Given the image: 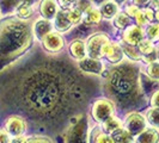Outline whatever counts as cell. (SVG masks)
I'll return each instance as SVG.
<instances>
[{"mask_svg":"<svg viewBox=\"0 0 159 143\" xmlns=\"http://www.w3.org/2000/svg\"><path fill=\"white\" fill-rule=\"evenodd\" d=\"M150 0H134V2H135L136 5H146L147 2H148Z\"/></svg>","mask_w":159,"mask_h":143,"instance_id":"60d3db41","label":"cell"},{"mask_svg":"<svg viewBox=\"0 0 159 143\" xmlns=\"http://www.w3.org/2000/svg\"><path fill=\"white\" fill-rule=\"evenodd\" d=\"M143 15H145L146 20H152V19H153V11H152L151 8H146V10L143 11Z\"/></svg>","mask_w":159,"mask_h":143,"instance_id":"8d00e7d4","label":"cell"},{"mask_svg":"<svg viewBox=\"0 0 159 143\" xmlns=\"http://www.w3.org/2000/svg\"><path fill=\"white\" fill-rule=\"evenodd\" d=\"M96 2H103V1H105V0H95Z\"/></svg>","mask_w":159,"mask_h":143,"instance_id":"b9f144b4","label":"cell"},{"mask_svg":"<svg viewBox=\"0 0 159 143\" xmlns=\"http://www.w3.org/2000/svg\"><path fill=\"white\" fill-rule=\"evenodd\" d=\"M143 37V30L139 26H129L125 32V35H123L125 41L127 43H129L130 46H134V44H138L139 42H141Z\"/></svg>","mask_w":159,"mask_h":143,"instance_id":"7c38bea8","label":"cell"},{"mask_svg":"<svg viewBox=\"0 0 159 143\" xmlns=\"http://www.w3.org/2000/svg\"><path fill=\"white\" fill-rule=\"evenodd\" d=\"M147 36L152 41L159 38V24H153L147 28Z\"/></svg>","mask_w":159,"mask_h":143,"instance_id":"f1b7e54d","label":"cell"},{"mask_svg":"<svg viewBox=\"0 0 159 143\" xmlns=\"http://www.w3.org/2000/svg\"><path fill=\"white\" fill-rule=\"evenodd\" d=\"M78 68L81 72L99 75V74H102V71H103V64L98 58L83 57V58H80L79 63H78Z\"/></svg>","mask_w":159,"mask_h":143,"instance_id":"9c48e42d","label":"cell"},{"mask_svg":"<svg viewBox=\"0 0 159 143\" xmlns=\"http://www.w3.org/2000/svg\"><path fill=\"white\" fill-rule=\"evenodd\" d=\"M151 104H152V106H153V107H158L159 109V91H157V92L153 94Z\"/></svg>","mask_w":159,"mask_h":143,"instance_id":"d590c367","label":"cell"},{"mask_svg":"<svg viewBox=\"0 0 159 143\" xmlns=\"http://www.w3.org/2000/svg\"><path fill=\"white\" fill-rule=\"evenodd\" d=\"M71 20L68 18V12H57L55 16V26L60 31H67L71 28Z\"/></svg>","mask_w":159,"mask_h":143,"instance_id":"2e32d148","label":"cell"},{"mask_svg":"<svg viewBox=\"0 0 159 143\" xmlns=\"http://www.w3.org/2000/svg\"><path fill=\"white\" fill-rule=\"evenodd\" d=\"M5 128H6V131L11 136H15V137L22 136L26 130V123L23 117L15 115V116H11L10 118H7Z\"/></svg>","mask_w":159,"mask_h":143,"instance_id":"ba28073f","label":"cell"},{"mask_svg":"<svg viewBox=\"0 0 159 143\" xmlns=\"http://www.w3.org/2000/svg\"><path fill=\"white\" fill-rule=\"evenodd\" d=\"M138 11H139V8L136 7V6H129V7H127V13L130 15V16H135Z\"/></svg>","mask_w":159,"mask_h":143,"instance_id":"f35d334b","label":"cell"},{"mask_svg":"<svg viewBox=\"0 0 159 143\" xmlns=\"http://www.w3.org/2000/svg\"><path fill=\"white\" fill-rule=\"evenodd\" d=\"M79 10H83V11H85V10H88L90 8V5H91V1L90 0H79Z\"/></svg>","mask_w":159,"mask_h":143,"instance_id":"e575fe53","label":"cell"},{"mask_svg":"<svg viewBox=\"0 0 159 143\" xmlns=\"http://www.w3.org/2000/svg\"><path fill=\"white\" fill-rule=\"evenodd\" d=\"M10 134L6 130L0 129V143H10Z\"/></svg>","mask_w":159,"mask_h":143,"instance_id":"d6a6232c","label":"cell"},{"mask_svg":"<svg viewBox=\"0 0 159 143\" xmlns=\"http://www.w3.org/2000/svg\"><path fill=\"white\" fill-rule=\"evenodd\" d=\"M134 17H135V19H136V23L139 24V25H143V24L147 22V20H146V18H145L143 12H141L140 10L136 12V15Z\"/></svg>","mask_w":159,"mask_h":143,"instance_id":"836d02e7","label":"cell"},{"mask_svg":"<svg viewBox=\"0 0 159 143\" xmlns=\"http://www.w3.org/2000/svg\"><path fill=\"white\" fill-rule=\"evenodd\" d=\"M103 55L107 56L110 62L117 63L123 57V49L116 43H107L103 49Z\"/></svg>","mask_w":159,"mask_h":143,"instance_id":"8fae6325","label":"cell"},{"mask_svg":"<svg viewBox=\"0 0 159 143\" xmlns=\"http://www.w3.org/2000/svg\"><path fill=\"white\" fill-rule=\"evenodd\" d=\"M112 138H114L115 143H132V135L127 130H122V129L114 132Z\"/></svg>","mask_w":159,"mask_h":143,"instance_id":"ffe728a7","label":"cell"},{"mask_svg":"<svg viewBox=\"0 0 159 143\" xmlns=\"http://www.w3.org/2000/svg\"><path fill=\"white\" fill-rule=\"evenodd\" d=\"M125 0H116V2H123Z\"/></svg>","mask_w":159,"mask_h":143,"instance_id":"7bdbcfd3","label":"cell"},{"mask_svg":"<svg viewBox=\"0 0 159 143\" xmlns=\"http://www.w3.org/2000/svg\"><path fill=\"white\" fill-rule=\"evenodd\" d=\"M147 118L150 120L152 125L156 128H159V109L158 107H153L152 110L147 112Z\"/></svg>","mask_w":159,"mask_h":143,"instance_id":"cb8c5ba5","label":"cell"},{"mask_svg":"<svg viewBox=\"0 0 159 143\" xmlns=\"http://www.w3.org/2000/svg\"><path fill=\"white\" fill-rule=\"evenodd\" d=\"M59 1H60L61 6H64V7H68L70 5H72L74 2V0H59Z\"/></svg>","mask_w":159,"mask_h":143,"instance_id":"ab89813d","label":"cell"},{"mask_svg":"<svg viewBox=\"0 0 159 143\" xmlns=\"http://www.w3.org/2000/svg\"><path fill=\"white\" fill-rule=\"evenodd\" d=\"M104 91L123 111L134 110L145 104L140 69L133 63H122L112 68L104 82Z\"/></svg>","mask_w":159,"mask_h":143,"instance_id":"7a4b0ae2","label":"cell"},{"mask_svg":"<svg viewBox=\"0 0 159 143\" xmlns=\"http://www.w3.org/2000/svg\"><path fill=\"white\" fill-rule=\"evenodd\" d=\"M31 43V28L17 18L0 22V61H10L24 53Z\"/></svg>","mask_w":159,"mask_h":143,"instance_id":"3957f363","label":"cell"},{"mask_svg":"<svg viewBox=\"0 0 159 143\" xmlns=\"http://www.w3.org/2000/svg\"><path fill=\"white\" fill-rule=\"evenodd\" d=\"M148 76L153 80H159V62H152L147 68Z\"/></svg>","mask_w":159,"mask_h":143,"instance_id":"484cf974","label":"cell"},{"mask_svg":"<svg viewBox=\"0 0 159 143\" xmlns=\"http://www.w3.org/2000/svg\"><path fill=\"white\" fill-rule=\"evenodd\" d=\"M114 113V103L109 99H97L92 105V116L97 122L104 123Z\"/></svg>","mask_w":159,"mask_h":143,"instance_id":"5b68a950","label":"cell"},{"mask_svg":"<svg viewBox=\"0 0 159 143\" xmlns=\"http://www.w3.org/2000/svg\"><path fill=\"white\" fill-rule=\"evenodd\" d=\"M157 18H158V20H159V11L157 12Z\"/></svg>","mask_w":159,"mask_h":143,"instance_id":"ee69618b","label":"cell"},{"mask_svg":"<svg viewBox=\"0 0 159 143\" xmlns=\"http://www.w3.org/2000/svg\"><path fill=\"white\" fill-rule=\"evenodd\" d=\"M43 46L47 49L48 51H59L61 48L64 47V38L54 32H49L44 36L43 38Z\"/></svg>","mask_w":159,"mask_h":143,"instance_id":"30bf717a","label":"cell"},{"mask_svg":"<svg viewBox=\"0 0 159 143\" xmlns=\"http://www.w3.org/2000/svg\"><path fill=\"white\" fill-rule=\"evenodd\" d=\"M93 143H115V142H114V138L110 135L97 130L96 134L93 135Z\"/></svg>","mask_w":159,"mask_h":143,"instance_id":"7402d4cb","label":"cell"},{"mask_svg":"<svg viewBox=\"0 0 159 143\" xmlns=\"http://www.w3.org/2000/svg\"><path fill=\"white\" fill-rule=\"evenodd\" d=\"M136 143H159V132L156 129H145L138 135Z\"/></svg>","mask_w":159,"mask_h":143,"instance_id":"4fadbf2b","label":"cell"},{"mask_svg":"<svg viewBox=\"0 0 159 143\" xmlns=\"http://www.w3.org/2000/svg\"><path fill=\"white\" fill-rule=\"evenodd\" d=\"M104 129H105V131L108 134H114L117 130L122 129V123L117 118H115V117L111 116V117H109L104 122Z\"/></svg>","mask_w":159,"mask_h":143,"instance_id":"ac0fdd59","label":"cell"},{"mask_svg":"<svg viewBox=\"0 0 159 143\" xmlns=\"http://www.w3.org/2000/svg\"><path fill=\"white\" fill-rule=\"evenodd\" d=\"M10 143H28V140H25L22 136H16L13 140H11Z\"/></svg>","mask_w":159,"mask_h":143,"instance_id":"74e56055","label":"cell"},{"mask_svg":"<svg viewBox=\"0 0 159 143\" xmlns=\"http://www.w3.org/2000/svg\"><path fill=\"white\" fill-rule=\"evenodd\" d=\"M23 1H25V0H0V4H1V7L5 11H8L11 8H16Z\"/></svg>","mask_w":159,"mask_h":143,"instance_id":"4316f807","label":"cell"},{"mask_svg":"<svg viewBox=\"0 0 159 143\" xmlns=\"http://www.w3.org/2000/svg\"><path fill=\"white\" fill-rule=\"evenodd\" d=\"M52 31V24L47 19H39L35 24V33L39 40H43L44 36Z\"/></svg>","mask_w":159,"mask_h":143,"instance_id":"9a60e30c","label":"cell"},{"mask_svg":"<svg viewBox=\"0 0 159 143\" xmlns=\"http://www.w3.org/2000/svg\"><path fill=\"white\" fill-rule=\"evenodd\" d=\"M116 12H117V6H116L115 2L108 1V2L103 4V6H102V13H103V16L105 18H111V17H114L116 15Z\"/></svg>","mask_w":159,"mask_h":143,"instance_id":"44dd1931","label":"cell"},{"mask_svg":"<svg viewBox=\"0 0 159 143\" xmlns=\"http://www.w3.org/2000/svg\"><path fill=\"white\" fill-rule=\"evenodd\" d=\"M107 43H109V38L103 33H97L95 36H92L89 40L88 46H86V51L89 53L90 57H93V58L102 57L103 49Z\"/></svg>","mask_w":159,"mask_h":143,"instance_id":"8992f818","label":"cell"},{"mask_svg":"<svg viewBox=\"0 0 159 143\" xmlns=\"http://www.w3.org/2000/svg\"><path fill=\"white\" fill-rule=\"evenodd\" d=\"M85 20L89 24H98L101 22V12H98L95 8H89Z\"/></svg>","mask_w":159,"mask_h":143,"instance_id":"603a6c76","label":"cell"},{"mask_svg":"<svg viewBox=\"0 0 159 143\" xmlns=\"http://www.w3.org/2000/svg\"><path fill=\"white\" fill-rule=\"evenodd\" d=\"M139 44V50L145 54V55H148V54H152L153 51V46L150 41H141L138 43Z\"/></svg>","mask_w":159,"mask_h":143,"instance_id":"83f0119b","label":"cell"},{"mask_svg":"<svg viewBox=\"0 0 159 143\" xmlns=\"http://www.w3.org/2000/svg\"><path fill=\"white\" fill-rule=\"evenodd\" d=\"M28 143H52V141L48 138V137H42V136H39V137H31Z\"/></svg>","mask_w":159,"mask_h":143,"instance_id":"1f68e13d","label":"cell"},{"mask_svg":"<svg viewBox=\"0 0 159 143\" xmlns=\"http://www.w3.org/2000/svg\"><path fill=\"white\" fill-rule=\"evenodd\" d=\"M157 57L159 58V48H158V54H157Z\"/></svg>","mask_w":159,"mask_h":143,"instance_id":"f6af8a7d","label":"cell"},{"mask_svg":"<svg viewBox=\"0 0 159 143\" xmlns=\"http://www.w3.org/2000/svg\"><path fill=\"white\" fill-rule=\"evenodd\" d=\"M115 25L120 28V29H123L129 25V17L126 13H120L115 17Z\"/></svg>","mask_w":159,"mask_h":143,"instance_id":"d4e9b609","label":"cell"},{"mask_svg":"<svg viewBox=\"0 0 159 143\" xmlns=\"http://www.w3.org/2000/svg\"><path fill=\"white\" fill-rule=\"evenodd\" d=\"M70 50H71V54L75 58H83L85 56V54H86V47H85L84 42L80 40L73 41L71 43Z\"/></svg>","mask_w":159,"mask_h":143,"instance_id":"e0dca14e","label":"cell"},{"mask_svg":"<svg viewBox=\"0 0 159 143\" xmlns=\"http://www.w3.org/2000/svg\"><path fill=\"white\" fill-rule=\"evenodd\" d=\"M41 13L46 19H52L57 13V5L54 0H43L41 2Z\"/></svg>","mask_w":159,"mask_h":143,"instance_id":"5bb4252c","label":"cell"},{"mask_svg":"<svg viewBox=\"0 0 159 143\" xmlns=\"http://www.w3.org/2000/svg\"><path fill=\"white\" fill-rule=\"evenodd\" d=\"M65 143H88V122L85 117H80L67 129Z\"/></svg>","mask_w":159,"mask_h":143,"instance_id":"277c9868","label":"cell"},{"mask_svg":"<svg viewBox=\"0 0 159 143\" xmlns=\"http://www.w3.org/2000/svg\"><path fill=\"white\" fill-rule=\"evenodd\" d=\"M68 18H70L72 24H78L81 20V12H80V10H78V8L71 10L68 12Z\"/></svg>","mask_w":159,"mask_h":143,"instance_id":"f546056e","label":"cell"},{"mask_svg":"<svg viewBox=\"0 0 159 143\" xmlns=\"http://www.w3.org/2000/svg\"><path fill=\"white\" fill-rule=\"evenodd\" d=\"M16 11H17V16H18L19 19L30 18V16H31V13H32L31 6H30V4H29L28 1L20 2V4L16 7Z\"/></svg>","mask_w":159,"mask_h":143,"instance_id":"d6986e66","label":"cell"},{"mask_svg":"<svg viewBox=\"0 0 159 143\" xmlns=\"http://www.w3.org/2000/svg\"><path fill=\"white\" fill-rule=\"evenodd\" d=\"M98 88L70 61L44 57L0 74V107L39 131L60 134L83 117Z\"/></svg>","mask_w":159,"mask_h":143,"instance_id":"6da1fadb","label":"cell"},{"mask_svg":"<svg viewBox=\"0 0 159 143\" xmlns=\"http://www.w3.org/2000/svg\"><path fill=\"white\" fill-rule=\"evenodd\" d=\"M123 50L127 53V55L132 58V60H139L140 58V55L136 53L135 50L133 49V48H130V47H128V46H126V47L123 48Z\"/></svg>","mask_w":159,"mask_h":143,"instance_id":"4dcf8cb0","label":"cell"},{"mask_svg":"<svg viewBox=\"0 0 159 143\" xmlns=\"http://www.w3.org/2000/svg\"><path fill=\"white\" fill-rule=\"evenodd\" d=\"M126 129L132 136H138L146 129V119L140 113L133 112L126 118Z\"/></svg>","mask_w":159,"mask_h":143,"instance_id":"52a82bcc","label":"cell"}]
</instances>
